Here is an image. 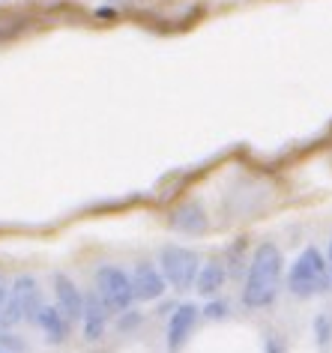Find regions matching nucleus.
<instances>
[{"label":"nucleus","instance_id":"1","mask_svg":"<svg viewBox=\"0 0 332 353\" xmlns=\"http://www.w3.org/2000/svg\"><path fill=\"white\" fill-rule=\"evenodd\" d=\"M284 258L276 243H260L249 263L246 288H242V305L246 308H267L278 296L282 288Z\"/></svg>","mask_w":332,"mask_h":353},{"label":"nucleus","instance_id":"2","mask_svg":"<svg viewBox=\"0 0 332 353\" xmlns=\"http://www.w3.org/2000/svg\"><path fill=\"white\" fill-rule=\"evenodd\" d=\"M329 285H332L329 261H323V254L314 249V245H309V249L293 261L291 272H287V290L300 299H311V296L326 294Z\"/></svg>","mask_w":332,"mask_h":353},{"label":"nucleus","instance_id":"3","mask_svg":"<svg viewBox=\"0 0 332 353\" xmlns=\"http://www.w3.org/2000/svg\"><path fill=\"white\" fill-rule=\"evenodd\" d=\"M96 296L102 299V305L111 314L129 312V305L135 299L129 272H123L120 267H99V272H96Z\"/></svg>","mask_w":332,"mask_h":353},{"label":"nucleus","instance_id":"4","mask_svg":"<svg viewBox=\"0 0 332 353\" xmlns=\"http://www.w3.org/2000/svg\"><path fill=\"white\" fill-rule=\"evenodd\" d=\"M39 308H42V294H39L37 279H33V276H21V279L12 281L10 303H6V308L0 312V323L12 326V323L24 321V317H28V321H37Z\"/></svg>","mask_w":332,"mask_h":353},{"label":"nucleus","instance_id":"5","mask_svg":"<svg viewBox=\"0 0 332 353\" xmlns=\"http://www.w3.org/2000/svg\"><path fill=\"white\" fill-rule=\"evenodd\" d=\"M162 276L174 290H189L198 279L200 270V258L186 245H165L162 249Z\"/></svg>","mask_w":332,"mask_h":353},{"label":"nucleus","instance_id":"6","mask_svg":"<svg viewBox=\"0 0 332 353\" xmlns=\"http://www.w3.org/2000/svg\"><path fill=\"white\" fill-rule=\"evenodd\" d=\"M132 294L135 299H144V303H150V299H159L165 294V276L162 270H156L153 263H138L132 276Z\"/></svg>","mask_w":332,"mask_h":353},{"label":"nucleus","instance_id":"7","mask_svg":"<svg viewBox=\"0 0 332 353\" xmlns=\"http://www.w3.org/2000/svg\"><path fill=\"white\" fill-rule=\"evenodd\" d=\"M54 296H57V308L66 314V321H81L84 314V296L78 285L69 276H54Z\"/></svg>","mask_w":332,"mask_h":353},{"label":"nucleus","instance_id":"8","mask_svg":"<svg viewBox=\"0 0 332 353\" xmlns=\"http://www.w3.org/2000/svg\"><path fill=\"white\" fill-rule=\"evenodd\" d=\"M198 323V308L195 305H177L168 321V347L177 350L186 344V339L191 335V330H195Z\"/></svg>","mask_w":332,"mask_h":353},{"label":"nucleus","instance_id":"9","mask_svg":"<svg viewBox=\"0 0 332 353\" xmlns=\"http://www.w3.org/2000/svg\"><path fill=\"white\" fill-rule=\"evenodd\" d=\"M108 308L102 305V299L99 296H90V299H84V314H81V321H84V339L87 341H96V339H102L105 335V326H108Z\"/></svg>","mask_w":332,"mask_h":353},{"label":"nucleus","instance_id":"10","mask_svg":"<svg viewBox=\"0 0 332 353\" xmlns=\"http://www.w3.org/2000/svg\"><path fill=\"white\" fill-rule=\"evenodd\" d=\"M37 321L42 326V332H45V339L51 344H60V341H66V335H69V321H66V314L60 312V308H45L42 305L39 308V314H37Z\"/></svg>","mask_w":332,"mask_h":353},{"label":"nucleus","instance_id":"11","mask_svg":"<svg viewBox=\"0 0 332 353\" xmlns=\"http://www.w3.org/2000/svg\"><path fill=\"white\" fill-rule=\"evenodd\" d=\"M171 225L183 234H204L207 231V213L200 210V204H183L180 210H174Z\"/></svg>","mask_w":332,"mask_h":353},{"label":"nucleus","instance_id":"12","mask_svg":"<svg viewBox=\"0 0 332 353\" xmlns=\"http://www.w3.org/2000/svg\"><path fill=\"white\" fill-rule=\"evenodd\" d=\"M225 285V267L218 261H209L204 263V267L198 270V279H195V288H198V294H204V296H213L218 288Z\"/></svg>","mask_w":332,"mask_h":353},{"label":"nucleus","instance_id":"13","mask_svg":"<svg viewBox=\"0 0 332 353\" xmlns=\"http://www.w3.org/2000/svg\"><path fill=\"white\" fill-rule=\"evenodd\" d=\"M314 326H318V341H320V344H326V341H329V332H332L329 317H318V323H314Z\"/></svg>","mask_w":332,"mask_h":353},{"label":"nucleus","instance_id":"14","mask_svg":"<svg viewBox=\"0 0 332 353\" xmlns=\"http://www.w3.org/2000/svg\"><path fill=\"white\" fill-rule=\"evenodd\" d=\"M204 314H207V317H213V321H218V317L228 314V305H225V303H209V305L204 308Z\"/></svg>","mask_w":332,"mask_h":353},{"label":"nucleus","instance_id":"15","mask_svg":"<svg viewBox=\"0 0 332 353\" xmlns=\"http://www.w3.org/2000/svg\"><path fill=\"white\" fill-rule=\"evenodd\" d=\"M6 303H10V285H6V281L0 279V312L6 308Z\"/></svg>","mask_w":332,"mask_h":353},{"label":"nucleus","instance_id":"16","mask_svg":"<svg viewBox=\"0 0 332 353\" xmlns=\"http://www.w3.org/2000/svg\"><path fill=\"white\" fill-rule=\"evenodd\" d=\"M329 276H332V240H329Z\"/></svg>","mask_w":332,"mask_h":353},{"label":"nucleus","instance_id":"17","mask_svg":"<svg viewBox=\"0 0 332 353\" xmlns=\"http://www.w3.org/2000/svg\"><path fill=\"white\" fill-rule=\"evenodd\" d=\"M0 353H6V350H0Z\"/></svg>","mask_w":332,"mask_h":353}]
</instances>
